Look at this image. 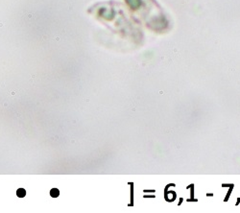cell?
<instances>
[{
    "label": "cell",
    "instance_id": "2",
    "mask_svg": "<svg viewBox=\"0 0 240 213\" xmlns=\"http://www.w3.org/2000/svg\"><path fill=\"white\" fill-rule=\"evenodd\" d=\"M50 193H51V196L54 197V198L59 196V190L56 189V188H53L52 190L50 191Z\"/></svg>",
    "mask_w": 240,
    "mask_h": 213
},
{
    "label": "cell",
    "instance_id": "1",
    "mask_svg": "<svg viewBox=\"0 0 240 213\" xmlns=\"http://www.w3.org/2000/svg\"><path fill=\"white\" fill-rule=\"evenodd\" d=\"M16 194H17V196H19V198H23V197L25 196V194H26V192H25V189H23V188H19V190H17Z\"/></svg>",
    "mask_w": 240,
    "mask_h": 213
}]
</instances>
